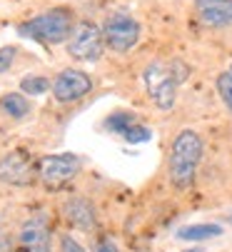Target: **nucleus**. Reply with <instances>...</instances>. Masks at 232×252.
I'll return each instance as SVG.
<instances>
[{
    "label": "nucleus",
    "instance_id": "nucleus-18",
    "mask_svg": "<svg viewBox=\"0 0 232 252\" xmlns=\"http://www.w3.org/2000/svg\"><path fill=\"white\" fill-rule=\"evenodd\" d=\"M15 48L13 45H8V48H0V75L3 73H8V70L13 67V60H15Z\"/></svg>",
    "mask_w": 232,
    "mask_h": 252
},
{
    "label": "nucleus",
    "instance_id": "nucleus-8",
    "mask_svg": "<svg viewBox=\"0 0 232 252\" xmlns=\"http://www.w3.org/2000/svg\"><path fill=\"white\" fill-rule=\"evenodd\" d=\"M33 177H35L33 165L23 153H8L5 158H0V180L3 183L25 188L33 183Z\"/></svg>",
    "mask_w": 232,
    "mask_h": 252
},
{
    "label": "nucleus",
    "instance_id": "nucleus-24",
    "mask_svg": "<svg viewBox=\"0 0 232 252\" xmlns=\"http://www.w3.org/2000/svg\"><path fill=\"white\" fill-rule=\"evenodd\" d=\"M230 225H232V215H230Z\"/></svg>",
    "mask_w": 232,
    "mask_h": 252
},
{
    "label": "nucleus",
    "instance_id": "nucleus-14",
    "mask_svg": "<svg viewBox=\"0 0 232 252\" xmlns=\"http://www.w3.org/2000/svg\"><path fill=\"white\" fill-rule=\"evenodd\" d=\"M135 123H137V120H135L133 113H115V115L105 118V127H107L110 132H115V135H125Z\"/></svg>",
    "mask_w": 232,
    "mask_h": 252
},
{
    "label": "nucleus",
    "instance_id": "nucleus-3",
    "mask_svg": "<svg viewBox=\"0 0 232 252\" xmlns=\"http://www.w3.org/2000/svg\"><path fill=\"white\" fill-rule=\"evenodd\" d=\"M105 50V38H102V28H98L90 20L75 23L70 38H67V55L83 63H95L100 60Z\"/></svg>",
    "mask_w": 232,
    "mask_h": 252
},
{
    "label": "nucleus",
    "instance_id": "nucleus-7",
    "mask_svg": "<svg viewBox=\"0 0 232 252\" xmlns=\"http://www.w3.org/2000/svg\"><path fill=\"white\" fill-rule=\"evenodd\" d=\"M18 252H50V227L45 218H33L20 227Z\"/></svg>",
    "mask_w": 232,
    "mask_h": 252
},
{
    "label": "nucleus",
    "instance_id": "nucleus-12",
    "mask_svg": "<svg viewBox=\"0 0 232 252\" xmlns=\"http://www.w3.org/2000/svg\"><path fill=\"white\" fill-rule=\"evenodd\" d=\"M0 110H3L5 115H10V118H15V120H20L30 113V102L20 93H8V95L0 97Z\"/></svg>",
    "mask_w": 232,
    "mask_h": 252
},
{
    "label": "nucleus",
    "instance_id": "nucleus-22",
    "mask_svg": "<svg viewBox=\"0 0 232 252\" xmlns=\"http://www.w3.org/2000/svg\"><path fill=\"white\" fill-rule=\"evenodd\" d=\"M0 252H13V247H10V242H8L5 232H0Z\"/></svg>",
    "mask_w": 232,
    "mask_h": 252
},
{
    "label": "nucleus",
    "instance_id": "nucleus-17",
    "mask_svg": "<svg viewBox=\"0 0 232 252\" xmlns=\"http://www.w3.org/2000/svg\"><path fill=\"white\" fill-rule=\"evenodd\" d=\"M150 135H152V132H150L147 127H142V125H137V123H135V125H133V127L123 135V137H125L128 142H133V145H135V142H147V140H150Z\"/></svg>",
    "mask_w": 232,
    "mask_h": 252
},
{
    "label": "nucleus",
    "instance_id": "nucleus-19",
    "mask_svg": "<svg viewBox=\"0 0 232 252\" xmlns=\"http://www.w3.org/2000/svg\"><path fill=\"white\" fill-rule=\"evenodd\" d=\"M60 252H85L83 245L70 235H60Z\"/></svg>",
    "mask_w": 232,
    "mask_h": 252
},
{
    "label": "nucleus",
    "instance_id": "nucleus-11",
    "mask_svg": "<svg viewBox=\"0 0 232 252\" xmlns=\"http://www.w3.org/2000/svg\"><path fill=\"white\" fill-rule=\"evenodd\" d=\"M150 97H152V102L158 105L160 110H170V107L175 105V97H177V83L170 75L158 80L150 88Z\"/></svg>",
    "mask_w": 232,
    "mask_h": 252
},
{
    "label": "nucleus",
    "instance_id": "nucleus-2",
    "mask_svg": "<svg viewBox=\"0 0 232 252\" xmlns=\"http://www.w3.org/2000/svg\"><path fill=\"white\" fill-rule=\"evenodd\" d=\"M75 23H72V10L70 8H50L40 15H35L25 23L18 25V32L23 38H33L45 45H58L70 38Z\"/></svg>",
    "mask_w": 232,
    "mask_h": 252
},
{
    "label": "nucleus",
    "instance_id": "nucleus-21",
    "mask_svg": "<svg viewBox=\"0 0 232 252\" xmlns=\"http://www.w3.org/2000/svg\"><path fill=\"white\" fill-rule=\"evenodd\" d=\"M93 252H120V250H118V245H115L112 240H98L93 245Z\"/></svg>",
    "mask_w": 232,
    "mask_h": 252
},
{
    "label": "nucleus",
    "instance_id": "nucleus-9",
    "mask_svg": "<svg viewBox=\"0 0 232 252\" xmlns=\"http://www.w3.org/2000/svg\"><path fill=\"white\" fill-rule=\"evenodd\" d=\"M195 15L207 28H232V0H195Z\"/></svg>",
    "mask_w": 232,
    "mask_h": 252
},
{
    "label": "nucleus",
    "instance_id": "nucleus-20",
    "mask_svg": "<svg viewBox=\"0 0 232 252\" xmlns=\"http://www.w3.org/2000/svg\"><path fill=\"white\" fill-rule=\"evenodd\" d=\"M170 78H172L175 83H182V80L187 78V65H182V63H172V67H170Z\"/></svg>",
    "mask_w": 232,
    "mask_h": 252
},
{
    "label": "nucleus",
    "instance_id": "nucleus-25",
    "mask_svg": "<svg viewBox=\"0 0 232 252\" xmlns=\"http://www.w3.org/2000/svg\"><path fill=\"white\" fill-rule=\"evenodd\" d=\"M230 73H232V67H230Z\"/></svg>",
    "mask_w": 232,
    "mask_h": 252
},
{
    "label": "nucleus",
    "instance_id": "nucleus-5",
    "mask_svg": "<svg viewBox=\"0 0 232 252\" xmlns=\"http://www.w3.org/2000/svg\"><path fill=\"white\" fill-rule=\"evenodd\" d=\"M93 90V80L88 73L75 67H65L53 80V95L58 102H77Z\"/></svg>",
    "mask_w": 232,
    "mask_h": 252
},
{
    "label": "nucleus",
    "instance_id": "nucleus-1",
    "mask_svg": "<svg viewBox=\"0 0 232 252\" xmlns=\"http://www.w3.org/2000/svg\"><path fill=\"white\" fill-rule=\"evenodd\" d=\"M202 160V140L195 130H182L170 148V183L177 190H185L192 185L198 172V165Z\"/></svg>",
    "mask_w": 232,
    "mask_h": 252
},
{
    "label": "nucleus",
    "instance_id": "nucleus-23",
    "mask_svg": "<svg viewBox=\"0 0 232 252\" xmlns=\"http://www.w3.org/2000/svg\"><path fill=\"white\" fill-rule=\"evenodd\" d=\"M190 252H200V250H190Z\"/></svg>",
    "mask_w": 232,
    "mask_h": 252
},
{
    "label": "nucleus",
    "instance_id": "nucleus-15",
    "mask_svg": "<svg viewBox=\"0 0 232 252\" xmlns=\"http://www.w3.org/2000/svg\"><path fill=\"white\" fill-rule=\"evenodd\" d=\"M48 88H53V83L43 75H28V78L20 80V90L25 95H43Z\"/></svg>",
    "mask_w": 232,
    "mask_h": 252
},
{
    "label": "nucleus",
    "instance_id": "nucleus-6",
    "mask_svg": "<svg viewBox=\"0 0 232 252\" xmlns=\"http://www.w3.org/2000/svg\"><path fill=\"white\" fill-rule=\"evenodd\" d=\"M83 167V160L72 155V153H63V155H48L37 162V175H40L43 183L48 185H60L72 180Z\"/></svg>",
    "mask_w": 232,
    "mask_h": 252
},
{
    "label": "nucleus",
    "instance_id": "nucleus-4",
    "mask_svg": "<svg viewBox=\"0 0 232 252\" xmlns=\"http://www.w3.org/2000/svg\"><path fill=\"white\" fill-rule=\"evenodd\" d=\"M105 45L115 53H128L140 40V23L128 13H112L102 23Z\"/></svg>",
    "mask_w": 232,
    "mask_h": 252
},
{
    "label": "nucleus",
    "instance_id": "nucleus-13",
    "mask_svg": "<svg viewBox=\"0 0 232 252\" xmlns=\"http://www.w3.org/2000/svg\"><path fill=\"white\" fill-rule=\"evenodd\" d=\"M217 235H222V227L220 225H210V222H205V225H187V227H182L177 232L180 240H192V242L210 240V237H217Z\"/></svg>",
    "mask_w": 232,
    "mask_h": 252
},
{
    "label": "nucleus",
    "instance_id": "nucleus-16",
    "mask_svg": "<svg viewBox=\"0 0 232 252\" xmlns=\"http://www.w3.org/2000/svg\"><path fill=\"white\" fill-rule=\"evenodd\" d=\"M217 93H220L225 107L232 113V73H222V75H217Z\"/></svg>",
    "mask_w": 232,
    "mask_h": 252
},
{
    "label": "nucleus",
    "instance_id": "nucleus-10",
    "mask_svg": "<svg viewBox=\"0 0 232 252\" xmlns=\"http://www.w3.org/2000/svg\"><path fill=\"white\" fill-rule=\"evenodd\" d=\"M63 218L72 225V227H77V230H95V225H98V215H95V207H93V202L90 200H85V197H67L65 202H63Z\"/></svg>",
    "mask_w": 232,
    "mask_h": 252
}]
</instances>
